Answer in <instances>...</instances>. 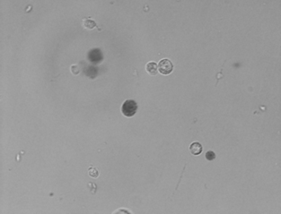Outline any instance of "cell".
<instances>
[{
	"mask_svg": "<svg viewBox=\"0 0 281 214\" xmlns=\"http://www.w3.org/2000/svg\"><path fill=\"white\" fill-rule=\"evenodd\" d=\"M138 111V104L135 100L133 99H128L126 100L122 107H121V112L122 114L127 117V118H131L133 117Z\"/></svg>",
	"mask_w": 281,
	"mask_h": 214,
	"instance_id": "obj_1",
	"label": "cell"
},
{
	"mask_svg": "<svg viewBox=\"0 0 281 214\" xmlns=\"http://www.w3.org/2000/svg\"><path fill=\"white\" fill-rule=\"evenodd\" d=\"M157 66H158V72L164 75L170 74L174 69V65L169 59L161 60L157 65Z\"/></svg>",
	"mask_w": 281,
	"mask_h": 214,
	"instance_id": "obj_2",
	"label": "cell"
},
{
	"mask_svg": "<svg viewBox=\"0 0 281 214\" xmlns=\"http://www.w3.org/2000/svg\"><path fill=\"white\" fill-rule=\"evenodd\" d=\"M189 152L190 153L195 156H198L202 152V146L198 142H194L189 145Z\"/></svg>",
	"mask_w": 281,
	"mask_h": 214,
	"instance_id": "obj_3",
	"label": "cell"
},
{
	"mask_svg": "<svg viewBox=\"0 0 281 214\" xmlns=\"http://www.w3.org/2000/svg\"><path fill=\"white\" fill-rule=\"evenodd\" d=\"M146 70L150 75H155L158 73V66L157 64L154 62H149L146 66Z\"/></svg>",
	"mask_w": 281,
	"mask_h": 214,
	"instance_id": "obj_4",
	"label": "cell"
},
{
	"mask_svg": "<svg viewBox=\"0 0 281 214\" xmlns=\"http://www.w3.org/2000/svg\"><path fill=\"white\" fill-rule=\"evenodd\" d=\"M83 25L85 29L87 30H92L94 29V27H96V23L94 22V20L92 19H89V18H85L84 21H83Z\"/></svg>",
	"mask_w": 281,
	"mask_h": 214,
	"instance_id": "obj_5",
	"label": "cell"
},
{
	"mask_svg": "<svg viewBox=\"0 0 281 214\" xmlns=\"http://www.w3.org/2000/svg\"><path fill=\"white\" fill-rule=\"evenodd\" d=\"M89 176L90 177H92V178H97L98 176H99V172H98V170L94 167H89Z\"/></svg>",
	"mask_w": 281,
	"mask_h": 214,
	"instance_id": "obj_6",
	"label": "cell"
},
{
	"mask_svg": "<svg viewBox=\"0 0 281 214\" xmlns=\"http://www.w3.org/2000/svg\"><path fill=\"white\" fill-rule=\"evenodd\" d=\"M206 159H207L208 160H215V159H216V154H215V152H213L212 151H209V152L206 153Z\"/></svg>",
	"mask_w": 281,
	"mask_h": 214,
	"instance_id": "obj_7",
	"label": "cell"
},
{
	"mask_svg": "<svg viewBox=\"0 0 281 214\" xmlns=\"http://www.w3.org/2000/svg\"><path fill=\"white\" fill-rule=\"evenodd\" d=\"M71 72H72V73L73 74H75V75H76V74H78L79 73V67H78V66H76V65H73L72 66H71Z\"/></svg>",
	"mask_w": 281,
	"mask_h": 214,
	"instance_id": "obj_8",
	"label": "cell"
},
{
	"mask_svg": "<svg viewBox=\"0 0 281 214\" xmlns=\"http://www.w3.org/2000/svg\"><path fill=\"white\" fill-rule=\"evenodd\" d=\"M114 213H130V212L129 211H125V210H119L114 212Z\"/></svg>",
	"mask_w": 281,
	"mask_h": 214,
	"instance_id": "obj_9",
	"label": "cell"
}]
</instances>
